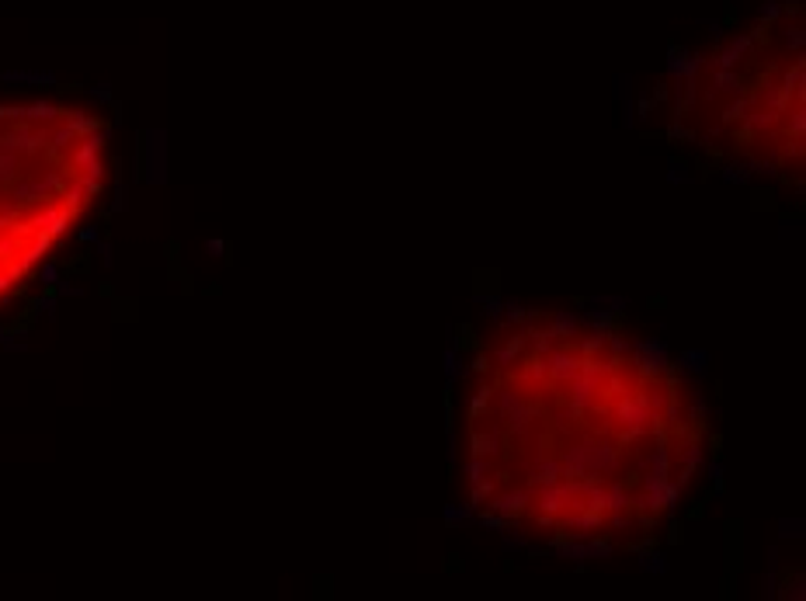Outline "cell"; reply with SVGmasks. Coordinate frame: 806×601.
I'll return each mask as SVG.
<instances>
[{"mask_svg": "<svg viewBox=\"0 0 806 601\" xmlns=\"http://www.w3.org/2000/svg\"><path fill=\"white\" fill-rule=\"evenodd\" d=\"M709 414L660 348L591 317L497 327L462 379L470 508L553 553H633L706 466Z\"/></svg>", "mask_w": 806, "mask_h": 601, "instance_id": "1", "label": "cell"}, {"mask_svg": "<svg viewBox=\"0 0 806 601\" xmlns=\"http://www.w3.org/2000/svg\"><path fill=\"white\" fill-rule=\"evenodd\" d=\"M709 136L755 170L789 174L803 163V39L789 14L762 18L713 56L695 83Z\"/></svg>", "mask_w": 806, "mask_h": 601, "instance_id": "2", "label": "cell"}]
</instances>
